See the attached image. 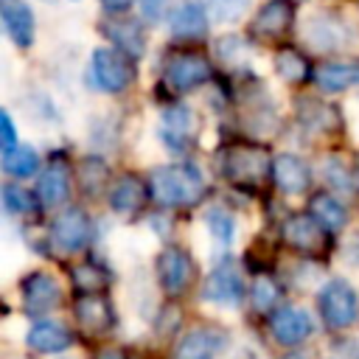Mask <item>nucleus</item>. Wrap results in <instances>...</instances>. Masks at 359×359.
Listing matches in <instances>:
<instances>
[{"label": "nucleus", "instance_id": "cd10ccee", "mask_svg": "<svg viewBox=\"0 0 359 359\" xmlns=\"http://www.w3.org/2000/svg\"><path fill=\"white\" fill-rule=\"evenodd\" d=\"M109 36H112L126 53H132V56H140V53H143V34L137 31L135 22H115V25L109 28Z\"/></svg>", "mask_w": 359, "mask_h": 359}, {"label": "nucleus", "instance_id": "39448f33", "mask_svg": "<svg viewBox=\"0 0 359 359\" xmlns=\"http://www.w3.org/2000/svg\"><path fill=\"white\" fill-rule=\"evenodd\" d=\"M157 278H160V286L165 294H171V297L182 294L194 278V264H191L188 252L180 247H165L157 255Z\"/></svg>", "mask_w": 359, "mask_h": 359}, {"label": "nucleus", "instance_id": "aec40b11", "mask_svg": "<svg viewBox=\"0 0 359 359\" xmlns=\"http://www.w3.org/2000/svg\"><path fill=\"white\" fill-rule=\"evenodd\" d=\"M309 42L317 50H334L342 48L345 36H342V20H337L334 14H320L309 20Z\"/></svg>", "mask_w": 359, "mask_h": 359}, {"label": "nucleus", "instance_id": "6e6552de", "mask_svg": "<svg viewBox=\"0 0 359 359\" xmlns=\"http://www.w3.org/2000/svg\"><path fill=\"white\" fill-rule=\"evenodd\" d=\"M210 79V65L196 53H180L165 65V84L177 93H188Z\"/></svg>", "mask_w": 359, "mask_h": 359}, {"label": "nucleus", "instance_id": "6ab92c4d", "mask_svg": "<svg viewBox=\"0 0 359 359\" xmlns=\"http://www.w3.org/2000/svg\"><path fill=\"white\" fill-rule=\"evenodd\" d=\"M171 34L174 36H180V39H196V36H202L205 34V25H208V20H205V6H199V3H180L177 8H174V14H171Z\"/></svg>", "mask_w": 359, "mask_h": 359}, {"label": "nucleus", "instance_id": "bb28decb", "mask_svg": "<svg viewBox=\"0 0 359 359\" xmlns=\"http://www.w3.org/2000/svg\"><path fill=\"white\" fill-rule=\"evenodd\" d=\"M73 286L84 294L90 292H101L109 286V275L93 264H81V266H73Z\"/></svg>", "mask_w": 359, "mask_h": 359}, {"label": "nucleus", "instance_id": "ddd939ff", "mask_svg": "<svg viewBox=\"0 0 359 359\" xmlns=\"http://www.w3.org/2000/svg\"><path fill=\"white\" fill-rule=\"evenodd\" d=\"M0 17L6 25V34L20 45L28 48L34 42V14L28 3L22 0H0Z\"/></svg>", "mask_w": 359, "mask_h": 359}, {"label": "nucleus", "instance_id": "f8f14e48", "mask_svg": "<svg viewBox=\"0 0 359 359\" xmlns=\"http://www.w3.org/2000/svg\"><path fill=\"white\" fill-rule=\"evenodd\" d=\"M272 180L283 194H303L311 182V174L297 154H278L272 160Z\"/></svg>", "mask_w": 359, "mask_h": 359}, {"label": "nucleus", "instance_id": "9d476101", "mask_svg": "<svg viewBox=\"0 0 359 359\" xmlns=\"http://www.w3.org/2000/svg\"><path fill=\"white\" fill-rule=\"evenodd\" d=\"M202 297L219 306H238L244 297V283L241 275L233 266H219L208 275L205 286H202Z\"/></svg>", "mask_w": 359, "mask_h": 359}, {"label": "nucleus", "instance_id": "7ed1b4c3", "mask_svg": "<svg viewBox=\"0 0 359 359\" xmlns=\"http://www.w3.org/2000/svg\"><path fill=\"white\" fill-rule=\"evenodd\" d=\"M320 314L328 328H348L359 317L356 292L345 280H331L320 292Z\"/></svg>", "mask_w": 359, "mask_h": 359}, {"label": "nucleus", "instance_id": "f257e3e1", "mask_svg": "<svg viewBox=\"0 0 359 359\" xmlns=\"http://www.w3.org/2000/svg\"><path fill=\"white\" fill-rule=\"evenodd\" d=\"M205 194V180H202V171L188 165V163H180V165H160L154 174H151V196L160 202V205H168V208H188V205H196Z\"/></svg>", "mask_w": 359, "mask_h": 359}, {"label": "nucleus", "instance_id": "20e7f679", "mask_svg": "<svg viewBox=\"0 0 359 359\" xmlns=\"http://www.w3.org/2000/svg\"><path fill=\"white\" fill-rule=\"evenodd\" d=\"M222 171L236 182H261L272 171V165L264 149L236 146L222 157Z\"/></svg>", "mask_w": 359, "mask_h": 359}, {"label": "nucleus", "instance_id": "4be33fe9", "mask_svg": "<svg viewBox=\"0 0 359 359\" xmlns=\"http://www.w3.org/2000/svg\"><path fill=\"white\" fill-rule=\"evenodd\" d=\"M317 84L325 93H342L348 87L359 84V65H348V62H331L317 67Z\"/></svg>", "mask_w": 359, "mask_h": 359}, {"label": "nucleus", "instance_id": "c9c22d12", "mask_svg": "<svg viewBox=\"0 0 359 359\" xmlns=\"http://www.w3.org/2000/svg\"><path fill=\"white\" fill-rule=\"evenodd\" d=\"M286 359H309V356H303V353H292V356H286Z\"/></svg>", "mask_w": 359, "mask_h": 359}, {"label": "nucleus", "instance_id": "a211bd4d", "mask_svg": "<svg viewBox=\"0 0 359 359\" xmlns=\"http://www.w3.org/2000/svg\"><path fill=\"white\" fill-rule=\"evenodd\" d=\"M194 129H196V118L188 107H174L163 115V140L171 149H185L194 140Z\"/></svg>", "mask_w": 359, "mask_h": 359}, {"label": "nucleus", "instance_id": "f3484780", "mask_svg": "<svg viewBox=\"0 0 359 359\" xmlns=\"http://www.w3.org/2000/svg\"><path fill=\"white\" fill-rule=\"evenodd\" d=\"M70 342H73L70 331L56 320H39L28 331V345L39 353H59V351L70 348Z\"/></svg>", "mask_w": 359, "mask_h": 359}, {"label": "nucleus", "instance_id": "2eb2a0df", "mask_svg": "<svg viewBox=\"0 0 359 359\" xmlns=\"http://www.w3.org/2000/svg\"><path fill=\"white\" fill-rule=\"evenodd\" d=\"M294 8L289 0H269L252 20V34L258 36H283L292 25Z\"/></svg>", "mask_w": 359, "mask_h": 359}, {"label": "nucleus", "instance_id": "1a4fd4ad", "mask_svg": "<svg viewBox=\"0 0 359 359\" xmlns=\"http://www.w3.org/2000/svg\"><path fill=\"white\" fill-rule=\"evenodd\" d=\"M325 224L314 216V213H300V216H292L286 224H283V236L286 241L300 250V252H317L328 244L325 238Z\"/></svg>", "mask_w": 359, "mask_h": 359}, {"label": "nucleus", "instance_id": "5701e85b", "mask_svg": "<svg viewBox=\"0 0 359 359\" xmlns=\"http://www.w3.org/2000/svg\"><path fill=\"white\" fill-rule=\"evenodd\" d=\"M140 202H143V185H140L135 177L118 180V182L112 185V191H109V205H112V210H118V213H129V210L140 208Z\"/></svg>", "mask_w": 359, "mask_h": 359}, {"label": "nucleus", "instance_id": "0eeeda50", "mask_svg": "<svg viewBox=\"0 0 359 359\" xmlns=\"http://www.w3.org/2000/svg\"><path fill=\"white\" fill-rule=\"evenodd\" d=\"M20 289H22V309L28 314H34V317L36 314H48L62 297L59 280L53 275H48V272H31L22 280Z\"/></svg>", "mask_w": 359, "mask_h": 359}, {"label": "nucleus", "instance_id": "72a5a7b5", "mask_svg": "<svg viewBox=\"0 0 359 359\" xmlns=\"http://www.w3.org/2000/svg\"><path fill=\"white\" fill-rule=\"evenodd\" d=\"M140 6H143V14H146L149 20H154V17H160L165 0H140Z\"/></svg>", "mask_w": 359, "mask_h": 359}, {"label": "nucleus", "instance_id": "b1692460", "mask_svg": "<svg viewBox=\"0 0 359 359\" xmlns=\"http://www.w3.org/2000/svg\"><path fill=\"white\" fill-rule=\"evenodd\" d=\"M311 213L328 227V230H342L345 222H348V210L342 208V202H337L334 196L328 194H317L311 199Z\"/></svg>", "mask_w": 359, "mask_h": 359}, {"label": "nucleus", "instance_id": "f03ea898", "mask_svg": "<svg viewBox=\"0 0 359 359\" xmlns=\"http://www.w3.org/2000/svg\"><path fill=\"white\" fill-rule=\"evenodd\" d=\"M132 79H135V73L123 53L109 50V48H98L93 53V62L87 70V81H93V87H98L104 93H121L132 84Z\"/></svg>", "mask_w": 359, "mask_h": 359}, {"label": "nucleus", "instance_id": "423d86ee", "mask_svg": "<svg viewBox=\"0 0 359 359\" xmlns=\"http://www.w3.org/2000/svg\"><path fill=\"white\" fill-rule=\"evenodd\" d=\"M90 238V219L81 208H67L56 216L53 230H50V241L53 247H59L62 252H79Z\"/></svg>", "mask_w": 359, "mask_h": 359}, {"label": "nucleus", "instance_id": "9b49d317", "mask_svg": "<svg viewBox=\"0 0 359 359\" xmlns=\"http://www.w3.org/2000/svg\"><path fill=\"white\" fill-rule=\"evenodd\" d=\"M269 328L280 345H300L311 334V317L303 309H280L272 314Z\"/></svg>", "mask_w": 359, "mask_h": 359}, {"label": "nucleus", "instance_id": "f704fd0d", "mask_svg": "<svg viewBox=\"0 0 359 359\" xmlns=\"http://www.w3.org/2000/svg\"><path fill=\"white\" fill-rule=\"evenodd\" d=\"M101 3H104L109 11H123V8H129L135 0H101Z\"/></svg>", "mask_w": 359, "mask_h": 359}, {"label": "nucleus", "instance_id": "2f4dec72", "mask_svg": "<svg viewBox=\"0 0 359 359\" xmlns=\"http://www.w3.org/2000/svg\"><path fill=\"white\" fill-rule=\"evenodd\" d=\"M3 202H6V210L8 213H28L34 205H31V196L28 191H22L20 185H3Z\"/></svg>", "mask_w": 359, "mask_h": 359}, {"label": "nucleus", "instance_id": "4468645a", "mask_svg": "<svg viewBox=\"0 0 359 359\" xmlns=\"http://www.w3.org/2000/svg\"><path fill=\"white\" fill-rule=\"evenodd\" d=\"M76 317H79L81 328L90 331V334H104V331H109V325L115 323L112 306H109L107 297H101L98 292H90V294H84V297L76 303Z\"/></svg>", "mask_w": 359, "mask_h": 359}, {"label": "nucleus", "instance_id": "393cba45", "mask_svg": "<svg viewBox=\"0 0 359 359\" xmlns=\"http://www.w3.org/2000/svg\"><path fill=\"white\" fill-rule=\"evenodd\" d=\"M36 151L31 146H11L3 151V171L11 177H28L36 171Z\"/></svg>", "mask_w": 359, "mask_h": 359}, {"label": "nucleus", "instance_id": "a878e982", "mask_svg": "<svg viewBox=\"0 0 359 359\" xmlns=\"http://www.w3.org/2000/svg\"><path fill=\"white\" fill-rule=\"evenodd\" d=\"M275 70L286 81H306L309 79V62L294 50H280L275 56Z\"/></svg>", "mask_w": 359, "mask_h": 359}, {"label": "nucleus", "instance_id": "412c9836", "mask_svg": "<svg viewBox=\"0 0 359 359\" xmlns=\"http://www.w3.org/2000/svg\"><path fill=\"white\" fill-rule=\"evenodd\" d=\"M67 168L62 163H50L39 180H36V194H39V202L42 205H59L65 196H67Z\"/></svg>", "mask_w": 359, "mask_h": 359}, {"label": "nucleus", "instance_id": "c756f323", "mask_svg": "<svg viewBox=\"0 0 359 359\" xmlns=\"http://www.w3.org/2000/svg\"><path fill=\"white\" fill-rule=\"evenodd\" d=\"M250 300L258 311H269V306L278 300V286L269 280V278H258L250 289Z\"/></svg>", "mask_w": 359, "mask_h": 359}, {"label": "nucleus", "instance_id": "dca6fc26", "mask_svg": "<svg viewBox=\"0 0 359 359\" xmlns=\"http://www.w3.org/2000/svg\"><path fill=\"white\" fill-rule=\"evenodd\" d=\"M222 345V334L216 328H194L177 345L171 359H210Z\"/></svg>", "mask_w": 359, "mask_h": 359}, {"label": "nucleus", "instance_id": "c85d7f7f", "mask_svg": "<svg viewBox=\"0 0 359 359\" xmlns=\"http://www.w3.org/2000/svg\"><path fill=\"white\" fill-rule=\"evenodd\" d=\"M205 222H208V230L216 236V241H222V244L233 241L236 224H233V216H230V213H224L222 208H213V210H208Z\"/></svg>", "mask_w": 359, "mask_h": 359}, {"label": "nucleus", "instance_id": "7c9ffc66", "mask_svg": "<svg viewBox=\"0 0 359 359\" xmlns=\"http://www.w3.org/2000/svg\"><path fill=\"white\" fill-rule=\"evenodd\" d=\"M247 0H205V8L213 11L216 20L222 22H230V20H238L241 11H244Z\"/></svg>", "mask_w": 359, "mask_h": 359}, {"label": "nucleus", "instance_id": "473e14b6", "mask_svg": "<svg viewBox=\"0 0 359 359\" xmlns=\"http://www.w3.org/2000/svg\"><path fill=\"white\" fill-rule=\"evenodd\" d=\"M0 123H3V149H11L14 146V123H11V115L3 112L0 115Z\"/></svg>", "mask_w": 359, "mask_h": 359}]
</instances>
